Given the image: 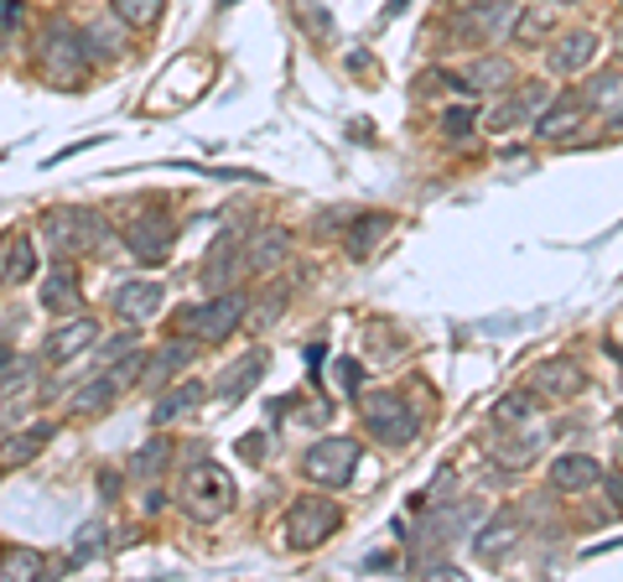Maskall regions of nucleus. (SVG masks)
Masks as SVG:
<instances>
[{
    "mask_svg": "<svg viewBox=\"0 0 623 582\" xmlns=\"http://www.w3.org/2000/svg\"><path fill=\"white\" fill-rule=\"evenodd\" d=\"M603 484H608V510H623V479L619 474H603Z\"/></svg>",
    "mask_w": 623,
    "mask_h": 582,
    "instance_id": "nucleus-37",
    "label": "nucleus"
},
{
    "mask_svg": "<svg viewBox=\"0 0 623 582\" xmlns=\"http://www.w3.org/2000/svg\"><path fill=\"white\" fill-rule=\"evenodd\" d=\"M328 360V349H322V343H312V349H307V370H312V375H318V364Z\"/></svg>",
    "mask_w": 623,
    "mask_h": 582,
    "instance_id": "nucleus-41",
    "label": "nucleus"
},
{
    "mask_svg": "<svg viewBox=\"0 0 623 582\" xmlns=\"http://www.w3.org/2000/svg\"><path fill=\"white\" fill-rule=\"evenodd\" d=\"M619 422H623V412H619Z\"/></svg>",
    "mask_w": 623,
    "mask_h": 582,
    "instance_id": "nucleus-44",
    "label": "nucleus"
},
{
    "mask_svg": "<svg viewBox=\"0 0 623 582\" xmlns=\"http://www.w3.org/2000/svg\"><path fill=\"white\" fill-rule=\"evenodd\" d=\"M405 6H411V0H390V6H385V17H401Z\"/></svg>",
    "mask_w": 623,
    "mask_h": 582,
    "instance_id": "nucleus-42",
    "label": "nucleus"
},
{
    "mask_svg": "<svg viewBox=\"0 0 623 582\" xmlns=\"http://www.w3.org/2000/svg\"><path fill=\"white\" fill-rule=\"evenodd\" d=\"M613 94H619V73H603V79H592V84L582 89L588 110H592V104H603V100H613Z\"/></svg>",
    "mask_w": 623,
    "mask_h": 582,
    "instance_id": "nucleus-35",
    "label": "nucleus"
},
{
    "mask_svg": "<svg viewBox=\"0 0 623 582\" xmlns=\"http://www.w3.org/2000/svg\"><path fill=\"white\" fill-rule=\"evenodd\" d=\"M582 370L567 360H551V364H540L536 375H530V391L536 395H551V401H561V395H582Z\"/></svg>",
    "mask_w": 623,
    "mask_h": 582,
    "instance_id": "nucleus-19",
    "label": "nucleus"
},
{
    "mask_svg": "<svg viewBox=\"0 0 623 582\" xmlns=\"http://www.w3.org/2000/svg\"><path fill=\"white\" fill-rule=\"evenodd\" d=\"M94 339H100V323H94V318H84V312H73L68 323L52 328V339H48V349H42V354H48L52 364H68L73 354H84Z\"/></svg>",
    "mask_w": 623,
    "mask_h": 582,
    "instance_id": "nucleus-10",
    "label": "nucleus"
},
{
    "mask_svg": "<svg viewBox=\"0 0 623 582\" xmlns=\"http://www.w3.org/2000/svg\"><path fill=\"white\" fill-rule=\"evenodd\" d=\"M11 375H17V354H11V343L0 339V385H6Z\"/></svg>",
    "mask_w": 623,
    "mask_h": 582,
    "instance_id": "nucleus-38",
    "label": "nucleus"
},
{
    "mask_svg": "<svg viewBox=\"0 0 623 582\" xmlns=\"http://www.w3.org/2000/svg\"><path fill=\"white\" fill-rule=\"evenodd\" d=\"M307 479L322 484V489H343V484L359 474V443L354 437H322V443L307 447Z\"/></svg>",
    "mask_w": 623,
    "mask_h": 582,
    "instance_id": "nucleus-6",
    "label": "nucleus"
},
{
    "mask_svg": "<svg viewBox=\"0 0 623 582\" xmlns=\"http://www.w3.org/2000/svg\"><path fill=\"white\" fill-rule=\"evenodd\" d=\"M338 370H343V385H349V391H359V385H364V370H359L354 360H349V364H338Z\"/></svg>",
    "mask_w": 623,
    "mask_h": 582,
    "instance_id": "nucleus-39",
    "label": "nucleus"
},
{
    "mask_svg": "<svg viewBox=\"0 0 623 582\" xmlns=\"http://www.w3.org/2000/svg\"><path fill=\"white\" fill-rule=\"evenodd\" d=\"M235 260H239V235H219L214 250H208V260H203V281H208V287H229Z\"/></svg>",
    "mask_w": 623,
    "mask_h": 582,
    "instance_id": "nucleus-25",
    "label": "nucleus"
},
{
    "mask_svg": "<svg viewBox=\"0 0 623 582\" xmlns=\"http://www.w3.org/2000/svg\"><path fill=\"white\" fill-rule=\"evenodd\" d=\"M592 58H598V37H592V32H567L557 48H551V58H546V63H551V73H561V79H567V73L588 69Z\"/></svg>",
    "mask_w": 623,
    "mask_h": 582,
    "instance_id": "nucleus-17",
    "label": "nucleus"
},
{
    "mask_svg": "<svg viewBox=\"0 0 623 582\" xmlns=\"http://www.w3.org/2000/svg\"><path fill=\"white\" fill-rule=\"evenodd\" d=\"M115 17L120 27H135V32H146L162 21V0H115Z\"/></svg>",
    "mask_w": 623,
    "mask_h": 582,
    "instance_id": "nucleus-28",
    "label": "nucleus"
},
{
    "mask_svg": "<svg viewBox=\"0 0 623 582\" xmlns=\"http://www.w3.org/2000/svg\"><path fill=\"white\" fill-rule=\"evenodd\" d=\"M110 547V531H104L100 520H89L84 531H79V547H73V562H89V557H100Z\"/></svg>",
    "mask_w": 623,
    "mask_h": 582,
    "instance_id": "nucleus-29",
    "label": "nucleus"
},
{
    "mask_svg": "<svg viewBox=\"0 0 623 582\" xmlns=\"http://www.w3.org/2000/svg\"><path fill=\"white\" fill-rule=\"evenodd\" d=\"M42 235L58 245V256H89L110 245V219H100L94 208H52L42 214Z\"/></svg>",
    "mask_w": 623,
    "mask_h": 582,
    "instance_id": "nucleus-4",
    "label": "nucleus"
},
{
    "mask_svg": "<svg viewBox=\"0 0 623 582\" xmlns=\"http://www.w3.org/2000/svg\"><path fill=\"white\" fill-rule=\"evenodd\" d=\"M0 578H6V582H37V578H48V557H42L37 547L0 551Z\"/></svg>",
    "mask_w": 623,
    "mask_h": 582,
    "instance_id": "nucleus-21",
    "label": "nucleus"
},
{
    "mask_svg": "<svg viewBox=\"0 0 623 582\" xmlns=\"http://www.w3.org/2000/svg\"><path fill=\"white\" fill-rule=\"evenodd\" d=\"M21 17V0H0V27H11Z\"/></svg>",
    "mask_w": 623,
    "mask_h": 582,
    "instance_id": "nucleus-40",
    "label": "nucleus"
},
{
    "mask_svg": "<svg viewBox=\"0 0 623 582\" xmlns=\"http://www.w3.org/2000/svg\"><path fill=\"white\" fill-rule=\"evenodd\" d=\"M52 422H32V427H21L17 437H6V443H0V474H6V468H21V463H32L37 453H42V447L52 443Z\"/></svg>",
    "mask_w": 623,
    "mask_h": 582,
    "instance_id": "nucleus-16",
    "label": "nucleus"
},
{
    "mask_svg": "<svg viewBox=\"0 0 623 582\" xmlns=\"http://www.w3.org/2000/svg\"><path fill=\"white\" fill-rule=\"evenodd\" d=\"M172 240H177V224H172V214H162V208L141 214V219L125 229V250H131L135 260H146V266H162V260L172 256Z\"/></svg>",
    "mask_w": 623,
    "mask_h": 582,
    "instance_id": "nucleus-8",
    "label": "nucleus"
},
{
    "mask_svg": "<svg viewBox=\"0 0 623 582\" xmlns=\"http://www.w3.org/2000/svg\"><path fill=\"white\" fill-rule=\"evenodd\" d=\"M557 6H561V0H557Z\"/></svg>",
    "mask_w": 623,
    "mask_h": 582,
    "instance_id": "nucleus-45",
    "label": "nucleus"
},
{
    "mask_svg": "<svg viewBox=\"0 0 623 582\" xmlns=\"http://www.w3.org/2000/svg\"><path fill=\"white\" fill-rule=\"evenodd\" d=\"M598 479H603V463L588 458V453H561L551 463V489H561V495H582Z\"/></svg>",
    "mask_w": 623,
    "mask_h": 582,
    "instance_id": "nucleus-11",
    "label": "nucleus"
},
{
    "mask_svg": "<svg viewBox=\"0 0 623 582\" xmlns=\"http://www.w3.org/2000/svg\"><path fill=\"white\" fill-rule=\"evenodd\" d=\"M613 125H623V104H619V110H613Z\"/></svg>",
    "mask_w": 623,
    "mask_h": 582,
    "instance_id": "nucleus-43",
    "label": "nucleus"
},
{
    "mask_svg": "<svg viewBox=\"0 0 623 582\" xmlns=\"http://www.w3.org/2000/svg\"><path fill=\"white\" fill-rule=\"evenodd\" d=\"M473 131V110H463V104H453L447 115H442V136H453V141H463Z\"/></svg>",
    "mask_w": 623,
    "mask_h": 582,
    "instance_id": "nucleus-33",
    "label": "nucleus"
},
{
    "mask_svg": "<svg viewBox=\"0 0 623 582\" xmlns=\"http://www.w3.org/2000/svg\"><path fill=\"white\" fill-rule=\"evenodd\" d=\"M260 375H266V354L255 349V354H245V360H239L235 370L219 380V395H224V401H245V395L260 385Z\"/></svg>",
    "mask_w": 623,
    "mask_h": 582,
    "instance_id": "nucleus-22",
    "label": "nucleus"
},
{
    "mask_svg": "<svg viewBox=\"0 0 623 582\" xmlns=\"http://www.w3.org/2000/svg\"><path fill=\"white\" fill-rule=\"evenodd\" d=\"M37 271V245L27 235H6L0 240V287H27Z\"/></svg>",
    "mask_w": 623,
    "mask_h": 582,
    "instance_id": "nucleus-14",
    "label": "nucleus"
},
{
    "mask_svg": "<svg viewBox=\"0 0 623 582\" xmlns=\"http://www.w3.org/2000/svg\"><path fill=\"white\" fill-rule=\"evenodd\" d=\"M582 115H588V100H582V94H567V100L546 104V115L536 121V136L540 141H567V136H577Z\"/></svg>",
    "mask_w": 623,
    "mask_h": 582,
    "instance_id": "nucleus-13",
    "label": "nucleus"
},
{
    "mask_svg": "<svg viewBox=\"0 0 623 582\" xmlns=\"http://www.w3.org/2000/svg\"><path fill=\"white\" fill-rule=\"evenodd\" d=\"M281 260H287V235H281V229H260L250 240V250H245V271L266 276L270 266H281Z\"/></svg>",
    "mask_w": 623,
    "mask_h": 582,
    "instance_id": "nucleus-23",
    "label": "nucleus"
},
{
    "mask_svg": "<svg viewBox=\"0 0 623 582\" xmlns=\"http://www.w3.org/2000/svg\"><path fill=\"white\" fill-rule=\"evenodd\" d=\"M42 308L48 312H79V271H73V260L58 256V266L48 271V281H42Z\"/></svg>",
    "mask_w": 623,
    "mask_h": 582,
    "instance_id": "nucleus-15",
    "label": "nucleus"
},
{
    "mask_svg": "<svg viewBox=\"0 0 623 582\" xmlns=\"http://www.w3.org/2000/svg\"><path fill=\"white\" fill-rule=\"evenodd\" d=\"M338 520H343V510H338L328 495H302V499H291L281 531H287V547L291 551H312V547H322V541L338 531Z\"/></svg>",
    "mask_w": 623,
    "mask_h": 582,
    "instance_id": "nucleus-5",
    "label": "nucleus"
},
{
    "mask_svg": "<svg viewBox=\"0 0 623 582\" xmlns=\"http://www.w3.org/2000/svg\"><path fill=\"white\" fill-rule=\"evenodd\" d=\"M187 364H193V339H187V333H177V339H167L152 354V364H146V370H152V380H146V385H152V391H162L167 380L183 375Z\"/></svg>",
    "mask_w": 623,
    "mask_h": 582,
    "instance_id": "nucleus-18",
    "label": "nucleus"
},
{
    "mask_svg": "<svg viewBox=\"0 0 623 582\" xmlns=\"http://www.w3.org/2000/svg\"><path fill=\"white\" fill-rule=\"evenodd\" d=\"M198 401H203V385H198V380H177V385H172V391L156 401L152 422H156V427H167V422H177L183 412H193Z\"/></svg>",
    "mask_w": 623,
    "mask_h": 582,
    "instance_id": "nucleus-24",
    "label": "nucleus"
},
{
    "mask_svg": "<svg viewBox=\"0 0 623 582\" xmlns=\"http://www.w3.org/2000/svg\"><path fill=\"white\" fill-rule=\"evenodd\" d=\"M380 235H390V219L385 214H370V219H359L354 229H349V245H343V250H349L354 260H370V250H374Z\"/></svg>",
    "mask_w": 623,
    "mask_h": 582,
    "instance_id": "nucleus-27",
    "label": "nucleus"
},
{
    "mask_svg": "<svg viewBox=\"0 0 623 582\" xmlns=\"http://www.w3.org/2000/svg\"><path fill=\"white\" fill-rule=\"evenodd\" d=\"M509 79H515L509 58H478V63H473V73L463 79V89H484V94H494V89H505Z\"/></svg>",
    "mask_w": 623,
    "mask_h": 582,
    "instance_id": "nucleus-26",
    "label": "nucleus"
},
{
    "mask_svg": "<svg viewBox=\"0 0 623 582\" xmlns=\"http://www.w3.org/2000/svg\"><path fill=\"white\" fill-rule=\"evenodd\" d=\"M162 463H167V443H146L141 447V453H135V474H156V468H162Z\"/></svg>",
    "mask_w": 623,
    "mask_h": 582,
    "instance_id": "nucleus-34",
    "label": "nucleus"
},
{
    "mask_svg": "<svg viewBox=\"0 0 623 582\" xmlns=\"http://www.w3.org/2000/svg\"><path fill=\"white\" fill-rule=\"evenodd\" d=\"M235 499H239V484H235V474H229L224 463L193 458L183 468V484H177V510H183L187 520L214 526V520H224V515L235 510Z\"/></svg>",
    "mask_w": 623,
    "mask_h": 582,
    "instance_id": "nucleus-1",
    "label": "nucleus"
},
{
    "mask_svg": "<svg viewBox=\"0 0 623 582\" xmlns=\"http://www.w3.org/2000/svg\"><path fill=\"white\" fill-rule=\"evenodd\" d=\"M266 443H270L266 432H250V437L239 443V453H245V458H250V463H260V458H266Z\"/></svg>",
    "mask_w": 623,
    "mask_h": 582,
    "instance_id": "nucleus-36",
    "label": "nucleus"
},
{
    "mask_svg": "<svg viewBox=\"0 0 623 582\" xmlns=\"http://www.w3.org/2000/svg\"><path fill=\"white\" fill-rule=\"evenodd\" d=\"M37 69L58 89H84V79H89L84 32H73L68 21H48L42 37H37Z\"/></svg>",
    "mask_w": 623,
    "mask_h": 582,
    "instance_id": "nucleus-2",
    "label": "nucleus"
},
{
    "mask_svg": "<svg viewBox=\"0 0 623 582\" xmlns=\"http://www.w3.org/2000/svg\"><path fill=\"white\" fill-rule=\"evenodd\" d=\"M364 427H370L385 447H405L422 432V422H416V412H411L405 401H395V395H364Z\"/></svg>",
    "mask_w": 623,
    "mask_h": 582,
    "instance_id": "nucleus-7",
    "label": "nucleus"
},
{
    "mask_svg": "<svg viewBox=\"0 0 623 582\" xmlns=\"http://www.w3.org/2000/svg\"><path fill=\"white\" fill-rule=\"evenodd\" d=\"M135 349H141V339H135V333H120V339H110L100 349V370H115V364L125 360V354H135Z\"/></svg>",
    "mask_w": 623,
    "mask_h": 582,
    "instance_id": "nucleus-31",
    "label": "nucleus"
},
{
    "mask_svg": "<svg viewBox=\"0 0 623 582\" xmlns=\"http://www.w3.org/2000/svg\"><path fill=\"white\" fill-rule=\"evenodd\" d=\"M0 551H6V547H0Z\"/></svg>",
    "mask_w": 623,
    "mask_h": 582,
    "instance_id": "nucleus-46",
    "label": "nucleus"
},
{
    "mask_svg": "<svg viewBox=\"0 0 623 582\" xmlns=\"http://www.w3.org/2000/svg\"><path fill=\"white\" fill-rule=\"evenodd\" d=\"M525 416H530V395H505V401L494 406V422H499V427H515Z\"/></svg>",
    "mask_w": 623,
    "mask_h": 582,
    "instance_id": "nucleus-32",
    "label": "nucleus"
},
{
    "mask_svg": "<svg viewBox=\"0 0 623 582\" xmlns=\"http://www.w3.org/2000/svg\"><path fill=\"white\" fill-rule=\"evenodd\" d=\"M167 302V291L156 287V281H120L115 287V312L125 323H152L156 312Z\"/></svg>",
    "mask_w": 623,
    "mask_h": 582,
    "instance_id": "nucleus-9",
    "label": "nucleus"
},
{
    "mask_svg": "<svg viewBox=\"0 0 623 582\" xmlns=\"http://www.w3.org/2000/svg\"><path fill=\"white\" fill-rule=\"evenodd\" d=\"M115 395H120L115 375H100V380H89V385H79V391L68 395V412L73 416H100V412L115 406Z\"/></svg>",
    "mask_w": 623,
    "mask_h": 582,
    "instance_id": "nucleus-20",
    "label": "nucleus"
},
{
    "mask_svg": "<svg viewBox=\"0 0 623 582\" xmlns=\"http://www.w3.org/2000/svg\"><path fill=\"white\" fill-rule=\"evenodd\" d=\"M515 541H520V520H515V515H494L489 526H484V531L473 536V557H478V562H505V551L515 547Z\"/></svg>",
    "mask_w": 623,
    "mask_h": 582,
    "instance_id": "nucleus-12",
    "label": "nucleus"
},
{
    "mask_svg": "<svg viewBox=\"0 0 623 582\" xmlns=\"http://www.w3.org/2000/svg\"><path fill=\"white\" fill-rule=\"evenodd\" d=\"M525 115H530V100H520V104L505 100V104H494V115H489L484 125H489V131H515V125H520Z\"/></svg>",
    "mask_w": 623,
    "mask_h": 582,
    "instance_id": "nucleus-30",
    "label": "nucleus"
},
{
    "mask_svg": "<svg viewBox=\"0 0 623 582\" xmlns=\"http://www.w3.org/2000/svg\"><path fill=\"white\" fill-rule=\"evenodd\" d=\"M245 312H250L245 291H214L208 302L177 312V333H187V339H198V343H219L235 328H245Z\"/></svg>",
    "mask_w": 623,
    "mask_h": 582,
    "instance_id": "nucleus-3",
    "label": "nucleus"
}]
</instances>
